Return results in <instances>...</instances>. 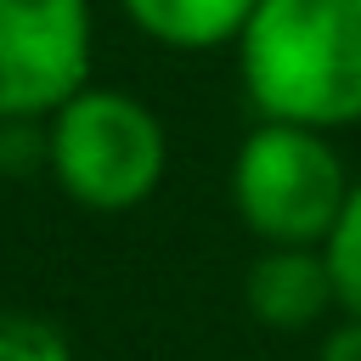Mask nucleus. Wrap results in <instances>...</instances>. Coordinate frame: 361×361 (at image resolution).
I'll list each match as a JSON object with an SVG mask.
<instances>
[{"mask_svg": "<svg viewBox=\"0 0 361 361\" xmlns=\"http://www.w3.org/2000/svg\"><path fill=\"white\" fill-rule=\"evenodd\" d=\"M322 259L333 271V293H338V310L344 316H361V175L350 180V197L322 243Z\"/></svg>", "mask_w": 361, "mask_h": 361, "instance_id": "7", "label": "nucleus"}, {"mask_svg": "<svg viewBox=\"0 0 361 361\" xmlns=\"http://www.w3.org/2000/svg\"><path fill=\"white\" fill-rule=\"evenodd\" d=\"M39 158L56 192L90 214L141 209L169 169V130L124 85H85L39 124Z\"/></svg>", "mask_w": 361, "mask_h": 361, "instance_id": "2", "label": "nucleus"}, {"mask_svg": "<svg viewBox=\"0 0 361 361\" xmlns=\"http://www.w3.org/2000/svg\"><path fill=\"white\" fill-rule=\"evenodd\" d=\"M259 0H118L124 23L175 51V56H197V51H220V45H237V34L248 28Z\"/></svg>", "mask_w": 361, "mask_h": 361, "instance_id": "6", "label": "nucleus"}, {"mask_svg": "<svg viewBox=\"0 0 361 361\" xmlns=\"http://www.w3.org/2000/svg\"><path fill=\"white\" fill-rule=\"evenodd\" d=\"M231 51L259 118L327 135L361 124V0H259Z\"/></svg>", "mask_w": 361, "mask_h": 361, "instance_id": "1", "label": "nucleus"}, {"mask_svg": "<svg viewBox=\"0 0 361 361\" xmlns=\"http://www.w3.org/2000/svg\"><path fill=\"white\" fill-rule=\"evenodd\" d=\"M96 73V0H0V124H45Z\"/></svg>", "mask_w": 361, "mask_h": 361, "instance_id": "4", "label": "nucleus"}, {"mask_svg": "<svg viewBox=\"0 0 361 361\" xmlns=\"http://www.w3.org/2000/svg\"><path fill=\"white\" fill-rule=\"evenodd\" d=\"M243 305L271 333H305L338 310L322 248H259L243 276Z\"/></svg>", "mask_w": 361, "mask_h": 361, "instance_id": "5", "label": "nucleus"}, {"mask_svg": "<svg viewBox=\"0 0 361 361\" xmlns=\"http://www.w3.org/2000/svg\"><path fill=\"white\" fill-rule=\"evenodd\" d=\"M6 141H11V124H0V169H6Z\"/></svg>", "mask_w": 361, "mask_h": 361, "instance_id": "10", "label": "nucleus"}, {"mask_svg": "<svg viewBox=\"0 0 361 361\" xmlns=\"http://www.w3.org/2000/svg\"><path fill=\"white\" fill-rule=\"evenodd\" d=\"M316 361H361V316L333 322L327 338H322V350H316Z\"/></svg>", "mask_w": 361, "mask_h": 361, "instance_id": "9", "label": "nucleus"}, {"mask_svg": "<svg viewBox=\"0 0 361 361\" xmlns=\"http://www.w3.org/2000/svg\"><path fill=\"white\" fill-rule=\"evenodd\" d=\"M0 361H73L68 333L39 310H0Z\"/></svg>", "mask_w": 361, "mask_h": 361, "instance_id": "8", "label": "nucleus"}, {"mask_svg": "<svg viewBox=\"0 0 361 361\" xmlns=\"http://www.w3.org/2000/svg\"><path fill=\"white\" fill-rule=\"evenodd\" d=\"M350 180L355 175L327 130L282 118H259L226 169L231 209L259 248H322L350 197Z\"/></svg>", "mask_w": 361, "mask_h": 361, "instance_id": "3", "label": "nucleus"}]
</instances>
